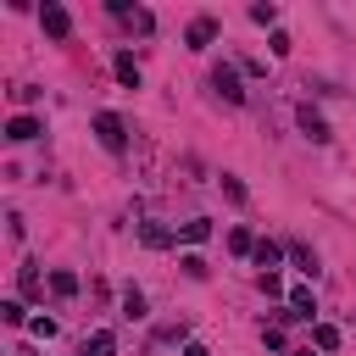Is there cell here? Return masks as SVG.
Returning a JSON list of instances; mask_svg holds the SVG:
<instances>
[{"label": "cell", "mask_w": 356, "mask_h": 356, "mask_svg": "<svg viewBox=\"0 0 356 356\" xmlns=\"http://www.w3.org/2000/svg\"><path fill=\"white\" fill-rule=\"evenodd\" d=\"M28 328H33V339H56V317H33Z\"/></svg>", "instance_id": "obj_23"}, {"label": "cell", "mask_w": 356, "mask_h": 356, "mask_svg": "<svg viewBox=\"0 0 356 356\" xmlns=\"http://www.w3.org/2000/svg\"><path fill=\"white\" fill-rule=\"evenodd\" d=\"M178 267H184V273H189V278H206V256H195V250H189V256H184V261H178Z\"/></svg>", "instance_id": "obj_22"}, {"label": "cell", "mask_w": 356, "mask_h": 356, "mask_svg": "<svg viewBox=\"0 0 356 356\" xmlns=\"http://www.w3.org/2000/svg\"><path fill=\"white\" fill-rule=\"evenodd\" d=\"M250 22H261V28H273V22H278V6H250Z\"/></svg>", "instance_id": "obj_21"}, {"label": "cell", "mask_w": 356, "mask_h": 356, "mask_svg": "<svg viewBox=\"0 0 356 356\" xmlns=\"http://www.w3.org/2000/svg\"><path fill=\"white\" fill-rule=\"evenodd\" d=\"M95 139H100L111 156H122V150H128V122H122L117 111H95Z\"/></svg>", "instance_id": "obj_1"}, {"label": "cell", "mask_w": 356, "mask_h": 356, "mask_svg": "<svg viewBox=\"0 0 356 356\" xmlns=\"http://www.w3.org/2000/svg\"><path fill=\"white\" fill-rule=\"evenodd\" d=\"M222 195H228V200H234V206H245V184H239V178H234V172H222Z\"/></svg>", "instance_id": "obj_19"}, {"label": "cell", "mask_w": 356, "mask_h": 356, "mask_svg": "<svg viewBox=\"0 0 356 356\" xmlns=\"http://www.w3.org/2000/svg\"><path fill=\"white\" fill-rule=\"evenodd\" d=\"M228 250H234V256H250V250H256L250 228H234V234H228Z\"/></svg>", "instance_id": "obj_18"}, {"label": "cell", "mask_w": 356, "mask_h": 356, "mask_svg": "<svg viewBox=\"0 0 356 356\" xmlns=\"http://www.w3.org/2000/svg\"><path fill=\"white\" fill-rule=\"evenodd\" d=\"M184 39H189V50H206V44H211V39H217V17H195V22H189V33H184Z\"/></svg>", "instance_id": "obj_5"}, {"label": "cell", "mask_w": 356, "mask_h": 356, "mask_svg": "<svg viewBox=\"0 0 356 356\" xmlns=\"http://www.w3.org/2000/svg\"><path fill=\"white\" fill-rule=\"evenodd\" d=\"M289 312H295L300 323H312V317H317V295H312L306 284H295V289H289Z\"/></svg>", "instance_id": "obj_7"}, {"label": "cell", "mask_w": 356, "mask_h": 356, "mask_svg": "<svg viewBox=\"0 0 356 356\" xmlns=\"http://www.w3.org/2000/svg\"><path fill=\"white\" fill-rule=\"evenodd\" d=\"M178 239H184V245H206V239H211V222H206V217H189V222L178 228Z\"/></svg>", "instance_id": "obj_11"}, {"label": "cell", "mask_w": 356, "mask_h": 356, "mask_svg": "<svg viewBox=\"0 0 356 356\" xmlns=\"http://www.w3.org/2000/svg\"><path fill=\"white\" fill-rule=\"evenodd\" d=\"M117 78H122V83H128V89H139V61H134V56H128V50H122V56H117Z\"/></svg>", "instance_id": "obj_17"}, {"label": "cell", "mask_w": 356, "mask_h": 356, "mask_svg": "<svg viewBox=\"0 0 356 356\" xmlns=\"http://www.w3.org/2000/svg\"><path fill=\"white\" fill-rule=\"evenodd\" d=\"M139 239H145L150 250H167V245H172V234H167L161 222H145V228H139Z\"/></svg>", "instance_id": "obj_15"}, {"label": "cell", "mask_w": 356, "mask_h": 356, "mask_svg": "<svg viewBox=\"0 0 356 356\" xmlns=\"http://www.w3.org/2000/svg\"><path fill=\"white\" fill-rule=\"evenodd\" d=\"M295 356H312V350H295Z\"/></svg>", "instance_id": "obj_26"}, {"label": "cell", "mask_w": 356, "mask_h": 356, "mask_svg": "<svg viewBox=\"0 0 356 356\" xmlns=\"http://www.w3.org/2000/svg\"><path fill=\"white\" fill-rule=\"evenodd\" d=\"M261 345L267 350H284V328H261Z\"/></svg>", "instance_id": "obj_24"}, {"label": "cell", "mask_w": 356, "mask_h": 356, "mask_svg": "<svg viewBox=\"0 0 356 356\" xmlns=\"http://www.w3.org/2000/svg\"><path fill=\"white\" fill-rule=\"evenodd\" d=\"M83 356H117V334H111V328H95V334L83 339Z\"/></svg>", "instance_id": "obj_9"}, {"label": "cell", "mask_w": 356, "mask_h": 356, "mask_svg": "<svg viewBox=\"0 0 356 356\" xmlns=\"http://www.w3.org/2000/svg\"><path fill=\"white\" fill-rule=\"evenodd\" d=\"M295 117H300V134H306L312 145H328V139H334V128L323 122V111H312V106H300Z\"/></svg>", "instance_id": "obj_4"}, {"label": "cell", "mask_w": 356, "mask_h": 356, "mask_svg": "<svg viewBox=\"0 0 356 356\" xmlns=\"http://www.w3.org/2000/svg\"><path fill=\"white\" fill-rule=\"evenodd\" d=\"M184 356H211V350H206L200 339H189V345H184Z\"/></svg>", "instance_id": "obj_25"}, {"label": "cell", "mask_w": 356, "mask_h": 356, "mask_svg": "<svg viewBox=\"0 0 356 356\" xmlns=\"http://www.w3.org/2000/svg\"><path fill=\"white\" fill-rule=\"evenodd\" d=\"M0 317L17 328V323H28V312H22V300H0Z\"/></svg>", "instance_id": "obj_20"}, {"label": "cell", "mask_w": 356, "mask_h": 356, "mask_svg": "<svg viewBox=\"0 0 356 356\" xmlns=\"http://www.w3.org/2000/svg\"><path fill=\"white\" fill-rule=\"evenodd\" d=\"M6 139H11V145L39 139V117H11V122H6Z\"/></svg>", "instance_id": "obj_8"}, {"label": "cell", "mask_w": 356, "mask_h": 356, "mask_svg": "<svg viewBox=\"0 0 356 356\" xmlns=\"http://www.w3.org/2000/svg\"><path fill=\"white\" fill-rule=\"evenodd\" d=\"M39 22H44V33H50V39H67V33H72L67 6H56V0H44V6H39Z\"/></svg>", "instance_id": "obj_2"}, {"label": "cell", "mask_w": 356, "mask_h": 356, "mask_svg": "<svg viewBox=\"0 0 356 356\" xmlns=\"http://www.w3.org/2000/svg\"><path fill=\"white\" fill-rule=\"evenodd\" d=\"M289 261H295V267H300V273H306V278H317V256H312V250H306V245H300V239H295V245H289Z\"/></svg>", "instance_id": "obj_16"}, {"label": "cell", "mask_w": 356, "mask_h": 356, "mask_svg": "<svg viewBox=\"0 0 356 356\" xmlns=\"http://www.w3.org/2000/svg\"><path fill=\"white\" fill-rule=\"evenodd\" d=\"M250 261H256L261 273H273V267L284 261V245H278V239H256V250H250Z\"/></svg>", "instance_id": "obj_6"}, {"label": "cell", "mask_w": 356, "mask_h": 356, "mask_svg": "<svg viewBox=\"0 0 356 356\" xmlns=\"http://www.w3.org/2000/svg\"><path fill=\"white\" fill-rule=\"evenodd\" d=\"M211 89H217L222 100H234V106L245 100V83H239V72H234L228 61H222V67H211Z\"/></svg>", "instance_id": "obj_3"}, {"label": "cell", "mask_w": 356, "mask_h": 356, "mask_svg": "<svg viewBox=\"0 0 356 356\" xmlns=\"http://www.w3.org/2000/svg\"><path fill=\"white\" fill-rule=\"evenodd\" d=\"M312 345L317 350H339V328L334 323H312Z\"/></svg>", "instance_id": "obj_14"}, {"label": "cell", "mask_w": 356, "mask_h": 356, "mask_svg": "<svg viewBox=\"0 0 356 356\" xmlns=\"http://www.w3.org/2000/svg\"><path fill=\"white\" fill-rule=\"evenodd\" d=\"M17 289H22V295H39V289H44V278H39V261H22V267H17Z\"/></svg>", "instance_id": "obj_12"}, {"label": "cell", "mask_w": 356, "mask_h": 356, "mask_svg": "<svg viewBox=\"0 0 356 356\" xmlns=\"http://www.w3.org/2000/svg\"><path fill=\"white\" fill-rule=\"evenodd\" d=\"M122 317H128V323H145V295H139L134 284L122 289Z\"/></svg>", "instance_id": "obj_13"}, {"label": "cell", "mask_w": 356, "mask_h": 356, "mask_svg": "<svg viewBox=\"0 0 356 356\" xmlns=\"http://www.w3.org/2000/svg\"><path fill=\"white\" fill-rule=\"evenodd\" d=\"M50 295H56V300H72V295H78V273L56 267V273H50Z\"/></svg>", "instance_id": "obj_10"}]
</instances>
